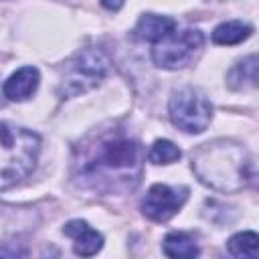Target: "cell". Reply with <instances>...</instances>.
Returning a JSON list of instances; mask_svg holds the SVG:
<instances>
[{"label":"cell","instance_id":"obj_2","mask_svg":"<svg viewBox=\"0 0 259 259\" xmlns=\"http://www.w3.org/2000/svg\"><path fill=\"white\" fill-rule=\"evenodd\" d=\"M192 166L200 180L217 190L235 192L251 180V158L245 148L233 142L204 144L196 156H192Z\"/></svg>","mask_w":259,"mask_h":259},{"label":"cell","instance_id":"obj_10","mask_svg":"<svg viewBox=\"0 0 259 259\" xmlns=\"http://www.w3.org/2000/svg\"><path fill=\"white\" fill-rule=\"evenodd\" d=\"M172 30H176V20L168 16H158V14H144L140 16L134 32L138 38L148 40V42H158L164 36H168Z\"/></svg>","mask_w":259,"mask_h":259},{"label":"cell","instance_id":"obj_11","mask_svg":"<svg viewBox=\"0 0 259 259\" xmlns=\"http://www.w3.org/2000/svg\"><path fill=\"white\" fill-rule=\"evenodd\" d=\"M253 32V28L241 20H229V22H223L214 28L212 32V40L217 45H237L245 38H249Z\"/></svg>","mask_w":259,"mask_h":259},{"label":"cell","instance_id":"obj_9","mask_svg":"<svg viewBox=\"0 0 259 259\" xmlns=\"http://www.w3.org/2000/svg\"><path fill=\"white\" fill-rule=\"evenodd\" d=\"M40 75L34 67H22L16 73H12L4 83V95L10 101H24L34 95L38 89Z\"/></svg>","mask_w":259,"mask_h":259},{"label":"cell","instance_id":"obj_3","mask_svg":"<svg viewBox=\"0 0 259 259\" xmlns=\"http://www.w3.org/2000/svg\"><path fill=\"white\" fill-rule=\"evenodd\" d=\"M40 138L10 121H0V190L24 180L36 164Z\"/></svg>","mask_w":259,"mask_h":259},{"label":"cell","instance_id":"obj_5","mask_svg":"<svg viewBox=\"0 0 259 259\" xmlns=\"http://www.w3.org/2000/svg\"><path fill=\"white\" fill-rule=\"evenodd\" d=\"M109 59L99 49H85L77 53L67 69V75L61 83V95L71 97L77 93H83L91 87H95L107 73Z\"/></svg>","mask_w":259,"mask_h":259},{"label":"cell","instance_id":"obj_4","mask_svg":"<svg viewBox=\"0 0 259 259\" xmlns=\"http://www.w3.org/2000/svg\"><path fill=\"white\" fill-rule=\"evenodd\" d=\"M168 113L178 130L186 134H200L212 119V105L202 91L194 87H182L172 93Z\"/></svg>","mask_w":259,"mask_h":259},{"label":"cell","instance_id":"obj_13","mask_svg":"<svg viewBox=\"0 0 259 259\" xmlns=\"http://www.w3.org/2000/svg\"><path fill=\"white\" fill-rule=\"evenodd\" d=\"M227 249L233 257H249V259H257L259 257V237L253 231H243L237 233L229 239Z\"/></svg>","mask_w":259,"mask_h":259},{"label":"cell","instance_id":"obj_16","mask_svg":"<svg viewBox=\"0 0 259 259\" xmlns=\"http://www.w3.org/2000/svg\"><path fill=\"white\" fill-rule=\"evenodd\" d=\"M125 0H101V4L107 8V10H119L123 6Z\"/></svg>","mask_w":259,"mask_h":259},{"label":"cell","instance_id":"obj_7","mask_svg":"<svg viewBox=\"0 0 259 259\" xmlns=\"http://www.w3.org/2000/svg\"><path fill=\"white\" fill-rule=\"evenodd\" d=\"M188 198V188H172L168 184H154L142 200V212L156 223L172 219Z\"/></svg>","mask_w":259,"mask_h":259},{"label":"cell","instance_id":"obj_14","mask_svg":"<svg viewBox=\"0 0 259 259\" xmlns=\"http://www.w3.org/2000/svg\"><path fill=\"white\" fill-rule=\"evenodd\" d=\"M229 85L233 89H245L257 85V57L251 55L229 73Z\"/></svg>","mask_w":259,"mask_h":259},{"label":"cell","instance_id":"obj_12","mask_svg":"<svg viewBox=\"0 0 259 259\" xmlns=\"http://www.w3.org/2000/svg\"><path fill=\"white\" fill-rule=\"evenodd\" d=\"M164 253L168 257H196L198 255V247L194 243V239L186 233H168L164 237Z\"/></svg>","mask_w":259,"mask_h":259},{"label":"cell","instance_id":"obj_8","mask_svg":"<svg viewBox=\"0 0 259 259\" xmlns=\"http://www.w3.org/2000/svg\"><path fill=\"white\" fill-rule=\"evenodd\" d=\"M63 233L73 239V249L81 257L95 255L103 245V237L95 229H91L85 221H79V219L77 221H69L63 227Z\"/></svg>","mask_w":259,"mask_h":259},{"label":"cell","instance_id":"obj_1","mask_svg":"<svg viewBox=\"0 0 259 259\" xmlns=\"http://www.w3.org/2000/svg\"><path fill=\"white\" fill-rule=\"evenodd\" d=\"M81 174L95 188H134L142 176V148L136 140L113 134L97 140L87 152Z\"/></svg>","mask_w":259,"mask_h":259},{"label":"cell","instance_id":"obj_6","mask_svg":"<svg viewBox=\"0 0 259 259\" xmlns=\"http://www.w3.org/2000/svg\"><path fill=\"white\" fill-rule=\"evenodd\" d=\"M202 32L196 28L172 30L168 36L156 42L152 59L162 69H182L190 65L202 49Z\"/></svg>","mask_w":259,"mask_h":259},{"label":"cell","instance_id":"obj_15","mask_svg":"<svg viewBox=\"0 0 259 259\" xmlns=\"http://www.w3.org/2000/svg\"><path fill=\"white\" fill-rule=\"evenodd\" d=\"M180 156H182L180 148L170 140H156L148 152V158L152 164H172L180 160Z\"/></svg>","mask_w":259,"mask_h":259}]
</instances>
